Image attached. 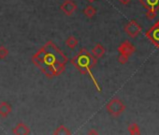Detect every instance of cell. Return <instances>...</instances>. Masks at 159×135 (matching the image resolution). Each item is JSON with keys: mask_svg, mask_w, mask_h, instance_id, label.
<instances>
[{"mask_svg": "<svg viewBox=\"0 0 159 135\" xmlns=\"http://www.w3.org/2000/svg\"><path fill=\"white\" fill-rule=\"evenodd\" d=\"M157 16V12H154L152 10H148L146 12V18L150 21L154 20V18Z\"/></svg>", "mask_w": 159, "mask_h": 135, "instance_id": "cell-17", "label": "cell"}, {"mask_svg": "<svg viewBox=\"0 0 159 135\" xmlns=\"http://www.w3.org/2000/svg\"><path fill=\"white\" fill-rule=\"evenodd\" d=\"M128 131L132 135H139V134H140V129H139V125L137 123H131L128 126Z\"/></svg>", "mask_w": 159, "mask_h": 135, "instance_id": "cell-15", "label": "cell"}, {"mask_svg": "<svg viewBox=\"0 0 159 135\" xmlns=\"http://www.w3.org/2000/svg\"><path fill=\"white\" fill-rule=\"evenodd\" d=\"M53 134L54 135H70L71 134V131L64 125H61L59 126L54 131H53Z\"/></svg>", "mask_w": 159, "mask_h": 135, "instance_id": "cell-13", "label": "cell"}, {"mask_svg": "<svg viewBox=\"0 0 159 135\" xmlns=\"http://www.w3.org/2000/svg\"><path fill=\"white\" fill-rule=\"evenodd\" d=\"M118 1H119L121 4H123V5H127L128 3H130L131 0H118Z\"/></svg>", "mask_w": 159, "mask_h": 135, "instance_id": "cell-19", "label": "cell"}, {"mask_svg": "<svg viewBox=\"0 0 159 135\" xmlns=\"http://www.w3.org/2000/svg\"><path fill=\"white\" fill-rule=\"evenodd\" d=\"M106 110L111 115H112L114 117H117V116L121 115L125 112V105L121 100H119L117 98H114V99H111L106 104Z\"/></svg>", "mask_w": 159, "mask_h": 135, "instance_id": "cell-3", "label": "cell"}, {"mask_svg": "<svg viewBox=\"0 0 159 135\" xmlns=\"http://www.w3.org/2000/svg\"><path fill=\"white\" fill-rule=\"evenodd\" d=\"M128 59H129V56H126V55H125V54H120L119 55V57H118V61H119V63L120 64H126L127 63V61H128Z\"/></svg>", "mask_w": 159, "mask_h": 135, "instance_id": "cell-18", "label": "cell"}, {"mask_svg": "<svg viewBox=\"0 0 159 135\" xmlns=\"http://www.w3.org/2000/svg\"><path fill=\"white\" fill-rule=\"evenodd\" d=\"M12 111V108H11V105L6 101H3L0 103V116L3 117V118H6L9 116V114L11 113Z\"/></svg>", "mask_w": 159, "mask_h": 135, "instance_id": "cell-10", "label": "cell"}, {"mask_svg": "<svg viewBox=\"0 0 159 135\" xmlns=\"http://www.w3.org/2000/svg\"><path fill=\"white\" fill-rule=\"evenodd\" d=\"M70 63L82 74H90L92 73L91 70L98 63V58H96L86 48H82L70 60Z\"/></svg>", "mask_w": 159, "mask_h": 135, "instance_id": "cell-2", "label": "cell"}, {"mask_svg": "<svg viewBox=\"0 0 159 135\" xmlns=\"http://www.w3.org/2000/svg\"><path fill=\"white\" fill-rule=\"evenodd\" d=\"M12 133L15 135H28L30 133V128L25 123L20 122L12 129Z\"/></svg>", "mask_w": 159, "mask_h": 135, "instance_id": "cell-9", "label": "cell"}, {"mask_svg": "<svg viewBox=\"0 0 159 135\" xmlns=\"http://www.w3.org/2000/svg\"><path fill=\"white\" fill-rule=\"evenodd\" d=\"M33 64L48 78L61 75L68 62L66 55L52 40L47 41L31 58Z\"/></svg>", "mask_w": 159, "mask_h": 135, "instance_id": "cell-1", "label": "cell"}, {"mask_svg": "<svg viewBox=\"0 0 159 135\" xmlns=\"http://www.w3.org/2000/svg\"><path fill=\"white\" fill-rule=\"evenodd\" d=\"M78 44H79V40H78V39H76V37H74V36H69V37L66 40V45L68 48H70L71 50L75 49L76 46H78Z\"/></svg>", "mask_w": 159, "mask_h": 135, "instance_id": "cell-12", "label": "cell"}, {"mask_svg": "<svg viewBox=\"0 0 159 135\" xmlns=\"http://www.w3.org/2000/svg\"><path fill=\"white\" fill-rule=\"evenodd\" d=\"M87 1H88V2H90V3H92V2H95L96 0H87Z\"/></svg>", "mask_w": 159, "mask_h": 135, "instance_id": "cell-21", "label": "cell"}, {"mask_svg": "<svg viewBox=\"0 0 159 135\" xmlns=\"http://www.w3.org/2000/svg\"><path fill=\"white\" fill-rule=\"evenodd\" d=\"M139 3L148 11L152 10L154 12L159 11V0H139Z\"/></svg>", "mask_w": 159, "mask_h": 135, "instance_id": "cell-8", "label": "cell"}, {"mask_svg": "<svg viewBox=\"0 0 159 135\" xmlns=\"http://www.w3.org/2000/svg\"><path fill=\"white\" fill-rule=\"evenodd\" d=\"M136 51L135 46L129 41V40H125L124 42H122L119 47H118V52L120 54H125L126 56H130L132 55Z\"/></svg>", "mask_w": 159, "mask_h": 135, "instance_id": "cell-6", "label": "cell"}, {"mask_svg": "<svg viewBox=\"0 0 159 135\" xmlns=\"http://www.w3.org/2000/svg\"><path fill=\"white\" fill-rule=\"evenodd\" d=\"M84 15H85L87 18L91 19V18H93V17L97 14V9H96L95 7L89 5V6H87V7L84 10Z\"/></svg>", "mask_w": 159, "mask_h": 135, "instance_id": "cell-14", "label": "cell"}, {"mask_svg": "<svg viewBox=\"0 0 159 135\" xmlns=\"http://www.w3.org/2000/svg\"><path fill=\"white\" fill-rule=\"evenodd\" d=\"M8 55H9V49L6 46L1 45L0 46V59H5Z\"/></svg>", "mask_w": 159, "mask_h": 135, "instance_id": "cell-16", "label": "cell"}, {"mask_svg": "<svg viewBox=\"0 0 159 135\" xmlns=\"http://www.w3.org/2000/svg\"><path fill=\"white\" fill-rule=\"evenodd\" d=\"M60 9L66 15L72 16L74 12L77 11L78 7L73 0H66V1H64V3L60 6Z\"/></svg>", "mask_w": 159, "mask_h": 135, "instance_id": "cell-7", "label": "cell"}, {"mask_svg": "<svg viewBox=\"0 0 159 135\" xmlns=\"http://www.w3.org/2000/svg\"><path fill=\"white\" fill-rule=\"evenodd\" d=\"M88 134H98V132L97 131V130H95V129H91L90 131H88Z\"/></svg>", "mask_w": 159, "mask_h": 135, "instance_id": "cell-20", "label": "cell"}, {"mask_svg": "<svg viewBox=\"0 0 159 135\" xmlns=\"http://www.w3.org/2000/svg\"><path fill=\"white\" fill-rule=\"evenodd\" d=\"M106 53V49L104 48V46L100 43H98L93 49H92V54L96 57V58H101Z\"/></svg>", "mask_w": 159, "mask_h": 135, "instance_id": "cell-11", "label": "cell"}, {"mask_svg": "<svg viewBox=\"0 0 159 135\" xmlns=\"http://www.w3.org/2000/svg\"><path fill=\"white\" fill-rule=\"evenodd\" d=\"M145 36L154 46L159 48V21H157L148 31L145 32Z\"/></svg>", "mask_w": 159, "mask_h": 135, "instance_id": "cell-4", "label": "cell"}, {"mask_svg": "<svg viewBox=\"0 0 159 135\" xmlns=\"http://www.w3.org/2000/svg\"><path fill=\"white\" fill-rule=\"evenodd\" d=\"M141 26H139V24H138L137 21L135 20H131L129 21L125 26V33L130 37V38H137L139 36V34L141 32Z\"/></svg>", "mask_w": 159, "mask_h": 135, "instance_id": "cell-5", "label": "cell"}]
</instances>
